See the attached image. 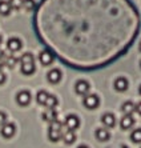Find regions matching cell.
<instances>
[{"label":"cell","instance_id":"cell-1","mask_svg":"<svg viewBox=\"0 0 141 148\" xmlns=\"http://www.w3.org/2000/svg\"><path fill=\"white\" fill-rule=\"evenodd\" d=\"M63 135V124L59 120H55L49 123V128H48V138L51 141H59L61 139Z\"/></svg>","mask_w":141,"mask_h":148},{"label":"cell","instance_id":"cell-2","mask_svg":"<svg viewBox=\"0 0 141 148\" xmlns=\"http://www.w3.org/2000/svg\"><path fill=\"white\" fill-rule=\"evenodd\" d=\"M32 100V96H31V92L27 90H23L20 91V92L16 95V101L19 106H21V107H25V106H28V104L31 103Z\"/></svg>","mask_w":141,"mask_h":148},{"label":"cell","instance_id":"cell-3","mask_svg":"<svg viewBox=\"0 0 141 148\" xmlns=\"http://www.w3.org/2000/svg\"><path fill=\"white\" fill-rule=\"evenodd\" d=\"M84 107L88 108V110H95V108L99 107L100 104V99L97 95H87L83 100Z\"/></svg>","mask_w":141,"mask_h":148},{"label":"cell","instance_id":"cell-4","mask_svg":"<svg viewBox=\"0 0 141 148\" xmlns=\"http://www.w3.org/2000/svg\"><path fill=\"white\" fill-rule=\"evenodd\" d=\"M64 124H65V127L71 131H76L77 128L80 127V119L76 115H68L65 117V120H64Z\"/></svg>","mask_w":141,"mask_h":148},{"label":"cell","instance_id":"cell-5","mask_svg":"<svg viewBox=\"0 0 141 148\" xmlns=\"http://www.w3.org/2000/svg\"><path fill=\"white\" fill-rule=\"evenodd\" d=\"M0 132H1V136H3V138L10 139L15 135V132H16V127H15L14 123H4L3 125H1Z\"/></svg>","mask_w":141,"mask_h":148},{"label":"cell","instance_id":"cell-6","mask_svg":"<svg viewBox=\"0 0 141 148\" xmlns=\"http://www.w3.org/2000/svg\"><path fill=\"white\" fill-rule=\"evenodd\" d=\"M89 88H91L89 83L85 82V80H79L75 86V90L79 95H87V93L89 92Z\"/></svg>","mask_w":141,"mask_h":148},{"label":"cell","instance_id":"cell-7","mask_svg":"<svg viewBox=\"0 0 141 148\" xmlns=\"http://www.w3.org/2000/svg\"><path fill=\"white\" fill-rule=\"evenodd\" d=\"M21 45H23V43H21L20 39L17 38H11L10 40L7 41V48L10 49L11 52H17L21 49Z\"/></svg>","mask_w":141,"mask_h":148},{"label":"cell","instance_id":"cell-8","mask_svg":"<svg viewBox=\"0 0 141 148\" xmlns=\"http://www.w3.org/2000/svg\"><path fill=\"white\" fill-rule=\"evenodd\" d=\"M47 79H48V82L52 83V84H57V83L61 80V71L57 68L51 69L48 72V75H47Z\"/></svg>","mask_w":141,"mask_h":148},{"label":"cell","instance_id":"cell-9","mask_svg":"<svg viewBox=\"0 0 141 148\" xmlns=\"http://www.w3.org/2000/svg\"><path fill=\"white\" fill-rule=\"evenodd\" d=\"M39 60L42 63L43 66H49L52 62H53V55H52V52L49 51H42L40 52V55H39Z\"/></svg>","mask_w":141,"mask_h":148},{"label":"cell","instance_id":"cell-10","mask_svg":"<svg viewBox=\"0 0 141 148\" xmlns=\"http://www.w3.org/2000/svg\"><path fill=\"white\" fill-rule=\"evenodd\" d=\"M43 120L48 121V123L57 120V112H56L55 108H47V111L43 112Z\"/></svg>","mask_w":141,"mask_h":148},{"label":"cell","instance_id":"cell-11","mask_svg":"<svg viewBox=\"0 0 141 148\" xmlns=\"http://www.w3.org/2000/svg\"><path fill=\"white\" fill-rule=\"evenodd\" d=\"M101 121H103V124L105 125V127L112 128V127H114V124H116V117H114L113 114H109V112H107V114L103 115V117H101Z\"/></svg>","mask_w":141,"mask_h":148},{"label":"cell","instance_id":"cell-12","mask_svg":"<svg viewBox=\"0 0 141 148\" xmlns=\"http://www.w3.org/2000/svg\"><path fill=\"white\" fill-rule=\"evenodd\" d=\"M120 125L123 130H131L132 127L134 125V119L132 115H125L120 121Z\"/></svg>","mask_w":141,"mask_h":148},{"label":"cell","instance_id":"cell-13","mask_svg":"<svg viewBox=\"0 0 141 148\" xmlns=\"http://www.w3.org/2000/svg\"><path fill=\"white\" fill-rule=\"evenodd\" d=\"M128 80L125 79V77H119V79H116V82H114V90L119 91V92H124V91L128 90Z\"/></svg>","mask_w":141,"mask_h":148},{"label":"cell","instance_id":"cell-14","mask_svg":"<svg viewBox=\"0 0 141 148\" xmlns=\"http://www.w3.org/2000/svg\"><path fill=\"white\" fill-rule=\"evenodd\" d=\"M21 72L24 75H32V73L36 71V67H35V62H29V63H21Z\"/></svg>","mask_w":141,"mask_h":148},{"label":"cell","instance_id":"cell-15","mask_svg":"<svg viewBox=\"0 0 141 148\" xmlns=\"http://www.w3.org/2000/svg\"><path fill=\"white\" fill-rule=\"evenodd\" d=\"M61 139L64 140V143H65V144H72V143H75V140H76V134H75V131L67 130L65 132H63Z\"/></svg>","mask_w":141,"mask_h":148},{"label":"cell","instance_id":"cell-16","mask_svg":"<svg viewBox=\"0 0 141 148\" xmlns=\"http://www.w3.org/2000/svg\"><path fill=\"white\" fill-rule=\"evenodd\" d=\"M95 136H96V139L100 141H107V140H109V138H110L109 132H108L105 128H97L96 132H95Z\"/></svg>","mask_w":141,"mask_h":148},{"label":"cell","instance_id":"cell-17","mask_svg":"<svg viewBox=\"0 0 141 148\" xmlns=\"http://www.w3.org/2000/svg\"><path fill=\"white\" fill-rule=\"evenodd\" d=\"M11 5L8 1L5 0H0V15H3V16H7V15L11 14Z\"/></svg>","mask_w":141,"mask_h":148},{"label":"cell","instance_id":"cell-18","mask_svg":"<svg viewBox=\"0 0 141 148\" xmlns=\"http://www.w3.org/2000/svg\"><path fill=\"white\" fill-rule=\"evenodd\" d=\"M49 93L47 92V91L44 90H40L37 93H36V101H37V104H40V106H44L45 101H47V97H48Z\"/></svg>","mask_w":141,"mask_h":148},{"label":"cell","instance_id":"cell-19","mask_svg":"<svg viewBox=\"0 0 141 148\" xmlns=\"http://www.w3.org/2000/svg\"><path fill=\"white\" fill-rule=\"evenodd\" d=\"M134 107H136L134 103L129 100V101H125V103L123 104V108H121V110H123V112H124L125 115H132L134 112Z\"/></svg>","mask_w":141,"mask_h":148},{"label":"cell","instance_id":"cell-20","mask_svg":"<svg viewBox=\"0 0 141 148\" xmlns=\"http://www.w3.org/2000/svg\"><path fill=\"white\" fill-rule=\"evenodd\" d=\"M59 100L56 96H53V95H48V97H47V101H45V107L47 108H56V106H57Z\"/></svg>","mask_w":141,"mask_h":148},{"label":"cell","instance_id":"cell-21","mask_svg":"<svg viewBox=\"0 0 141 148\" xmlns=\"http://www.w3.org/2000/svg\"><path fill=\"white\" fill-rule=\"evenodd\" d=\"M16 63H17V59L16 58L5 55V58H4V66H7L8 68H14Z\"/></svg>","mask_w":141,"mask_h":148},{"label":"cell","instance_id":"cell-22","mask_svg":"<svg viewBox=\"0 0 141 148\" xmlns=\"http://www.w3.org/2000/svg\"><path fill=\"white\" fill-rule=\"evenodd\" d=\"M131 139L133 143H141V128H137L134 130L131 134Z\"/></svg>","mask_w":141,"mask_h":148},{"label":"cell","instance_id":"cell-23","mask_svg":"<svg viewBox=\"0 0 141 148\" xmlns=\"http://www.w3.org/2000/svg\"><path fill=\"white\" fill-rule=\"evenodd\" d=\"M35 5H36L35 0H23V8L25 11H32L35 8Z\"/></svg>","mask_w":141,"mask_h":148},{"label":"cell","instance_id":"cell-24","mask_svg":"<svg viewBox=\"0 0 141 148\" xmlns=\"http://www.w3.org/2000/svg\"><path fill=\"white\" fill-rule=\"evenodd\" d=\"M8 3H10L11 8H14V10H20L23 7V0H10Z\"/></svg>","mask_w":141,"mask_h":148},{"label":"cell","instance_id":"cell-25","mask_svg":"<svg viewBox=\"0 0 141 148\" xmlns=\"http://www.w3.org/2000/svg\"><path fill=\"white\" fill-rule=\"evenodd\" d=\"M29 62H35L33 55L32 53H23L20 58V63H29Z\"/></svg>","mask_w":141,"mask_h":148},{"label":"cell","instance_id":"cell-26","mask_svg":"<svg viewBox=\"0 0 141 148\" xmlns=\"http://www.w3.org/2000/svg\"><path fill=\"white\" fill-rule=\"evenodd\" d=\"M4 123H7V115L0 111V125H3Z\"/></svg>","mask_w":141,"mask_h":148},{"label":"cell","instance_id":"cell-27","mask_svg":"<svg viewBox=\"0 0 141 148\" xmlns=\"http://www.w3.org/2000/svg\"><path fill=\"white\" fill-rule=\"evenodd\" d=\"M5 79H7V77H5V73H4L3 71L0 69V86H1V84H4V83H5Z\"/></svg>","mask_w":141,"mask_h":148},{"label":"cell","instance_id":"cell-28","mask_svg":"<svg viewBox=\"0 0 141 148\" xmlns=\"http://www.w3.org/2000/svg\"><path fill=\"white\" fill-rule=\"evenodd\" d=\"M4 58H5V53L0 49V68H1V66L4 64Z\"/></svg>","mask_w":141,"mask_h":148},{"label":"cell","instance_id":"cell-29","mask_svg":"<svg viewBox=\"0 0 141 148\" xmlns=\"http://www.w3.org/2000/svg\"><path fill=\"white\" fill-rule=\"evenodd\" d=\"M134 111H136L138 115H141V101L137 104V106H136V107H134Z\"/></svg>","mask_w":141,"mask_h":148},{"label":"cell","instance_id":"cell-30","mask_svg":"<svg viewBox=\"0 0 141 148\" xmlns=\"http://www.w3.org/2000/svg\"><path fill=\"white\" fill-rule=\"evenodd\" d=\"M79 148H88V147H87V145H80Z\"/></svg>","mask_w":141,"mask_h":148},{"label":"cell","instance_id":"cell-31","mask_svg":"<svg viewBox=\"0 0 141 148\" xmlns=\"http://www.w3.org/2000/svg\"><path fill=\"white\" fill-rule=\"evenodd\" d=\"M120 148H128V147H127V145H121Z\"/></svg>","mask_w":141,"mask_h":148},{"label":"cell","instance_id":"cell-32","mask_svg":"<svg viewBox=\"0 0 141 148\" xmlns=\"http://www.w3.org/2000/svg\"><path fill=\"white\" fill-rule=\"evenodd\" d=\"M138 92H140V95H141V86H140V88H138Z\"/></svg>","mask_w":141,"mask_h":148},{"label":"cell","instance_id":"cell-33","mask_svg":"<svg viewBox=\"0 0 141 148\" xmlns=\"http://www.w3.org/2000/svg\"><path fill=\"white\" fill-rule=\"evenodd\" d=\"M138 48H140V51H141V43H140V45H138Z\"/></svg>","mask_w":141,"mask_h":148},{"label":"cell","instance_id":"cell-34","mask_svg":"<svg viewBox=\"0 0 141 148\" xmlns=\"http://www.w3.org/2000/svg\"><path fill=\"white\" fill-rule=\"evenodd\" d=\"M0 43H1V35H0Z\"/></svg>","mask_w":141,"mask_h":148},{"label":"cell","instance_id":"cell-35","mask_svg":"<svg viewBox=\"0 0 141 148\" xmlns=\"http://www.w3.org/2000/svg\"><path fill=\"white\" fill-rule=\"evenodd\" d=\"M140 67H141V63H140Z\"/></svg>","mask_w":141,"mask_h":148}]
</instances>
